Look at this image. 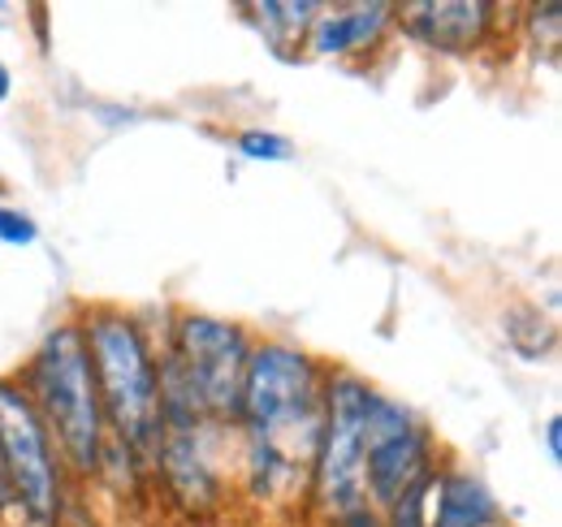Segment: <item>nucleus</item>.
Here are the masks:
<instances>
[{"instance_id": "obj_11", "label": "nucleus", "mask_w": 562, "mask_h": 527, "mask_svg": "<svg viewBox=\"0 0 562 527\" xmlns=\"http://www.w3.org/2000/svg\"><path fill=\"white\" fill-rule=\"evenodd\" d=\"M506 341L515 346V355H519V359H541V355H550V350H554L559 333H554V325L541 316V307L519 303V307H510V312H506Z\"/></svg>"}, {"instance_id": "obj_14", "label": "nucleus", "mask_w": 562, "mask_h": 527, "mask_svg": "<svg viewBox=\"0 0 562 527\" xmlns=\"http://www.w3.org/2000/svg\"><path fill=\"white\" fill-rule=\"evenodd\" d=\"M31 243H40V225L18 208H0V247H31Z\"/></svg>"}, {"instance_id": "obj_9", "label": "nucleus", "mask_w": 562, "mask_h": 527, "mask_svg": "<svg viewBox=\"0 0 562 527\" xmlns=\"http://www.w3.org/2000/svg\"><path fill=\"white\" fill-rule=\"evenodd\" d=\"M432 493H437V515L428 527H497L502 519L485 480L472 471H441L432 480Z\"/></svg>"}, {"instance_id": "obj_7", "label": "nucleus", "mask_w": 562, "mask_h": 527, "mask_svg": "<svg viewBox=\"0 0 562 527\" xmlns=\"http://www.w3.org/2000/svg\"><path fill=\"white\" fill-rule=\"evenodd\" d=\"M403 31L420 40L424 48L446 53V57H472L485 35L493 31V4L485 0H416L394 9Z\"/></svg>"}, {"instance_id": "obj_16", "label": "nucleus", "mask_w": 562, "mask_h": 527, "mask_svg": "<svg viewBox=\"0 0 562 527\" xmlns=\"http://www.w3.org/2000/svg\"><path fill=\"white\" fill-rule=\"evenodd\" d=\"M9 96H13V74H9V66L0 61V104H4Z\"/></svg>"}, {"instance_id": "obj_6", "label": "nucleus", "mask_w": 562, "mask_h": 527, "mask_svg": "<svg viewBox=\"0 0 562 527\" xmlns=\"http://www.w3.org/2000/svg\"><path fill=\"white\" fill-rule=\"evenodd\" d=\"M432 437L416 424V415L394 397L372 394L363 419V489L390 511L416 480L432 475Z\"/></svg>"}, {"instance_id": "obj_5", "label": "nucleus", "mask_w": 562, "mask_h": 527, "mask_svg": "<svg viewBox=\"0 0 562 527\" xmlns=\"http://www.w3.org/2000/svg\"><path fill=\"white\" fill-rule=\"evenodd\" d=\"M0 467L13 489V502L35 524H53L61 511V471L53 437L13 377H0Z\"/></svg>"}, {"instance_id": "obj_2", "label": "nucleus", "mask_w": 562, "mask_h": 527, "mask_svg": "<svg viewBox=\"0 0 562 527\" xmlns=\"http://www.w3.org/2000/svg\"><path fill=\"white\" fill-rule=\"evenodd\" d=\"M18 385L26 390L48 437H57L74 471L95 475L104 467L109 437H104V411H100V394H95V377H91V359H87L78 321L48 329Z\"/></svg>"}, {"instance_id": "obj_3", "label": "nucleus", "mask_w": 562, "mask_h": 527, "mask_svg": "<svg viewBox=\"0 0 562 527\" xmlns=\"http://www.w3.org/2000/svg\"><path fill=\"white\" fill-rule=\"evenodd\" d=\"M321 381L325 377L307 350L290 341L251 346L243 368L238 424L251 433V441L299 462V437L316 446V433H321Z\"/></svg>"}, {"instance_id": "obj_15", "label": "nucleus", "mask_w": 562, "mask_h": 527, "mask_svg": "<svg viewBox=\"0 0 562 527\" xmlns=\"http://www.w3.org/2000/svg\"><path fill=\"white\" fill-rule=\"evenodd\" d=\"M546 450H550V462H562V415L546 419Z\"/></svg>"}, {"instance_id": "obj_8", "label": "nucleus", "mask_w": 562, "mask_h": 527, "mask_svg": "<svg viewBox=\"0 0 562 527\" xmlns=\"http://www.w3.org/2000/svg\"><path fill=\"white\" fill-rule=\"evenodd\" d=\"M394 18V4H351V9H321L307 31V53L316 57H342L355 48H368Z\"/></svg>"}, {"instance_id": "obj_13", "label": "nucleus", "mask_w": 562, "mask_h": 527, "mask_svg": "<svg viewBox=\"0 0 562 527\" xmlns=\"http://www.w3.org/2000/svg\"><path fill=\"white\" fill-rule=\"evenodd\" d=\"M238 152L247 160H265V165H278V160H290L294 156V143L285 134L273 131H243L238 134Z\"/></svg>"}, {"instance_id": "obj_12", "label": "nucleus", "mask_w": 562, "mask_h": 527, "mask_svg": "<svg viewBox=\"0 0 562 527\" xmlns=\"http://www.w3.org/2000/svg\"><path fill=\"white\" fill-rule=\"evenodd\" d=\"M432 480H437V471L432 475H424V480H416L385 515V527H428V497H432Z\"/></svg>"}, {"instance_id": "obj_10", "label": "nucleus", "mask_w": 562, "mask_h": 527, "mask_svg": "<svg viewBox=\"0 0 562 527\" xmlns=\"http://www.w3.org/2000/svg\"><path fill=\"white\" fill-rule=\"evenodd\" d=\"M316 13H321V4H312V0H265V4H256V26L278 57H294V48L307 40Z\"/></svg>"}, {"instance_id": "obj_4", "label": "nucleus", "mask_w": 562, "mask_h": 527, "mask_svg": "<svg viewBox=\"0 0 562 527\" xmlns=\"http://www.w3.org/2000/svg\"><path fill=\"white\" fill-rule=\"evenodd\" d=\"M372 385L355 372H329L321 381V433L312 450V502L334 519L368 506L363 489V419Z\"/></svg>"}, {"instance_id": "obj_1", "label": "nucleus", "mask_w": 562, "mask_h": 527, "mask_svg": "<svg viewBox=\"0 0 562 527\" xmlns=\"http://www.w3.org/2000/svg\"><path fill=\"white\" fill-rule=\"evenodd\" d=\"M78 329H82V346L91 359L104 424L117 433V446L126 455L156 459L165 441L160 372H156V355L143 337L139 321L126 316L122 307L95 303V307H82Z\"/></svg>"}]
</instances>
